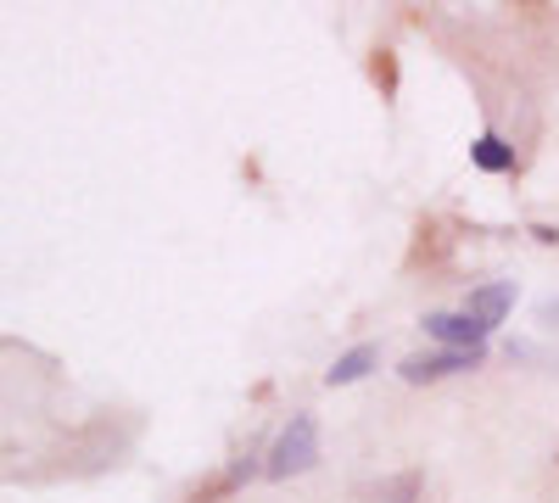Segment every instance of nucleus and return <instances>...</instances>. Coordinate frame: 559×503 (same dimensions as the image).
<instances>
[{
    "mask_svg": "<svg viewBox=\"0 0 559 503\" xmlns=\"http://www.w3.org/2000/svg\"><path fill=\"white\" fill-rule=\"evenodd\" d=\"M324 465V426L313 408H297V415L269 436V476L263 481H302Z\"/></svg>",
    "mask_w": 559,
    "mask_h": 503,
    "instance_id": "obj_1",
    "label": "nucleus"
},
{
    "mask_svg": "<svg viewBox=\"0 0 559 503\" xmlns=\"http://www.w3.org/2000/svg\"><path fill=\"white\" fill-rule=\"evenodd\" d=\"M492 347H471V352H459V347H419L408 358H397V381L403 386H442V381H459V375H476L481 363H487Z\"/></svg>",
    "mask_w": 559,
    "mask_h": 503,
    "instance_id": "obj_2",
    "label": "nucleus"
},
{
    "mask_svg": "<svg viewBox=\"0 0 559 503\" xmlns=\"http://www.w3.org/2000/svg\"><path fill=\"white\" fill-rule=\"evenodd\" d=\"M419 336H426V347H459V352H471V347H492V325H481L476 313H464L459 302L453 308H426L419 313Z\"/></svg>",
    "mask_w": 559,
    "mask_h": 503,
    "instance_id": "obj_3",
    "label": "nucleus"
},
{
    "mask_svg": "<svg viewBox=\"0 0 559 503\" xmlns=\"http://www.w3.org/2000/svg\"><path fill=\"white\" fill-rule=\"evenodd\" d=\"M515 302H521V286H515V280H476V286H464V297H459V308L476 313L481 325H492V331L509 325Z\"/></svg>",
    "mask_w": 559,
    "mask_h": 503,
    "instance_id": "obj_4",
    "label": "nucleus"
},
{
    "mask_svg": "<svg viewBox=\"0 0 559 503\" xmlns=\"http://www.w3.org/2000/svg\"><path fill=\"white\" fill-rule=\"evenodd\" d=\"M381 370V342H353L331 358V370H324V386L331 392H347V386H364L369 375Z\"/></svg>",
    "mask_w": 559,
    "mask_h": 503,
    "instance_id": "obj_5",
    "label": "nucleus"
},
{
    "mask_svg": "<svg viewBox=\"0 0 559 503\" xmlns=\"http://www.w3.org/2000/svg\"><path fill=\"white\" fill-rule=\"evenodd\" d=\"M471 168L492 173V179H509V173H521V152H515V141H509L503 129H481L471 141Z\"/></svg>",
    "mask_w": 559,
    "mask_h": 503,
    "instance_id": "obj_6",
    "label": "nucleus"
},
{
    "mask_svg": "<svg viewBox=\"0 0 559 503\" xmlns=\"http://www.w3.org/2000/svg\"><path fill=\"white\" fill-rule=\"evenodd\" d=\"M419 492H426V476L403 470V476H386V481L376 487V503H419Z\"/></svg>",
    "mask_w": 559,
    "mask_h": 503,
    "instance_id": "obj_7",
    "label": "nucleus"
},
{
    "mask_svg": "<svg viewBox=\"0 0 559 503\" xmlns=\"http://www.w3.org/2000/svg\"><path fill=\"white\" fill-rule=\"evenodd\" d=\"M526 236H532L537 247H559V224H548V218H537V224H526Z\"/></svg>",
    "mask_w": 559,
    "mask_h": 503,
    "instance_id": "obj_8",
    "label": "nucleus"
},
{
    "mask_svg": "<svg viewBox=\"0 0 559 503\" xmlns=\"http://www.w3.org/2000/svg\"><path fill=\"white\" fill-rule=\"evenodd\" d=\"M537 319H543V331H559V297H543Z\"/></svg>",
    "mask_w": 559,
    "mask_h": 503,
    "instance_id": "obj_9",
    "label": "nucleus"
},
{
    "mask_svg": "<svg viewBox=\"0 0 559 503\" xmlns=\"http://www.w3.org/2000/svg\"><path fill=\"white\" fill-rule=\"evenodd\" d=\"M554 465H559V459H554Z\"/></svg>",
    "mask_w": 559,
    "mask_h": 503,
    "instance_id": "obj_10",
    "label": "nucleus"
}]
</instances>
